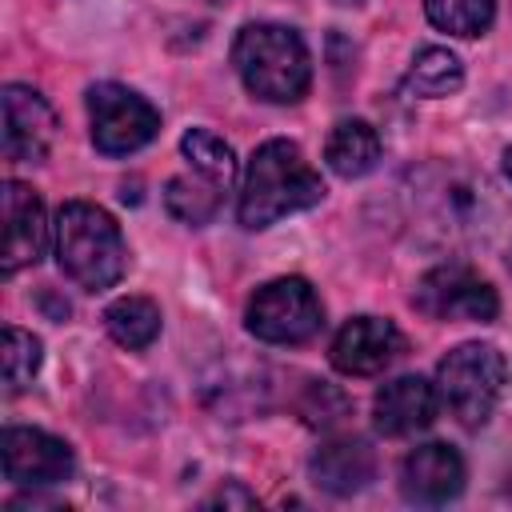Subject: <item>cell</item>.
Returning a JSON list of instances; mask_svg holds the SVG:
<instances>
[{"label":"cell","mask_w":512,"mask_h":512,"mask_svg":"<svg viewBox=\"0 0 512 512\" xmlns=\"http://www.w3.org/2000/svg\"><path fill=\"white\" fill-rule=\"evenodd\" d=\"M324 200L320 172L304 160V152L292 140H268L252 152L240 184L236 216L248 232L268 228L292 212H304Z\"/></svg>","instance_id":"obj_1"},{"label":"cell","mask_w":512,"mask_h":512,"mask_svg":"<svg viewBox=\"0 0 512 512\" xmlns=\"http://www.w3.org/2000/svg\"><path fill=\"white\" fill-rule=\"evenodd\" d=\"M52 252H56L60 272L84 292L112 288L124 276V264H128V248H124L120 224L104 208H96L88 200H68L56 212Z\"/></svg>","instance_id":"obj_2"},{"label":"cell","mask_w":512,"mask_h":512,"mask_svg":"<svg viewBox=\"0 0 512 512\" xmlns=\"http://www.w3.org/2000/svg\"><path fill=\"white\" fill-rule=\"evenodd\" d=\"M244 88L268 104H296L312 84V56L288 24H244L232 44Z\"/></svg>","instance_id":"obj_3"},{"label":"cell","mask_w":512,"mask_h":512,"mask_svg":"<svg viewBox=\"0 0 512 512\" xmlns=\"http://www.w3.org/2000/svg\"><path fill=\"white\" fill-rule=\"evenodd\" d=\"M504 380H508V364H504L500 348L480 344V340H468V344L452 348L436 368L440 404L464 428L488 424V416L496 412V400L504 392Z\"/></svg>","instance_id":"obj_4"},{"label":"cell","mask_w":512,"mask_h":512,"mask_svg":"<svg viewBox=\"0 0 512 512\" xmlns=\"http://www.w3.org/2000/svg\"><path fill=\"white\" fill-rule=\"evenodd\" d=\"M244 320H248V332L264 344H304L320 332L324 308L308 280L280 276L252 292Z\"/></svg>","instance_id":"obj_5"},{"label":"cell","mask_w":512,"mask_h":512,"mask_svg":"<svg viewBox=\"0 0 512 512\" xmlns=\"http://www.w3.org/2000/svg\"><path fill=\"white\" fill-rule=\"evenodd\" d=\"M88 124H92V144L104 156H128L160 132V112L140 92L104 80L88 88Z\"/></svg>","instance_id":"obj_6"},{"label":"cell","mask_w":512,"mask_h":512,"mask_svg":"<svg viewBox=\"0 0 512 512\" xmlns=\"http://www.w3.org/2000/svg\"><path fill=\"white\" fill-rule=\"evenodd\" d=\"M412 304L432 320H472V324H488L500 312L496 288L480 280L468 264H436L432 272H424L416 280Z\"/></svg>","instance_id":"obj_7"},{"label":"cell","mask_w":512,"mask_h":512,"mask_svg":"<svg viewBox=\"0 0 512 512\" xmlns=\"http://www.w3.org/2000/svg\"><path fill=\"white\" fill-rule=\"evenodd\" d=\"M0 464H4V480H12L16 488H48L68 480L76 468L72 448L40 428H4Z\"/></svg>","instance_id":"obj_8"},{"label":"cell","mask_w":512,"mask_h":512,"mask_svg":"<svg viewBox=\"0 0 512 512\" xmlns=\"http://www.w3.org/2000/svg\"><path fill=\"white\" fill-rule=\"evenodd\" d=\"M0 104H4V156L16 160V164L48 160V152L56 144L52 104L28 84H8Z\"/></svg>","instance_id":"obj_9"},{"label":"cell","mask_w":512,"mask_h":512,"mask_svg":"<svg viewBox=\"0 0 512 512\" xmlns=\"http://www.w3.org/2000/svg\"><path fill=\"white\" fill-rule=\"evenodd\" d=\"M4 252H0V272L16 276L24 268H32L44 256L48 244V220H44V204L40 196L20 184V180H4Z\"/></svg>","instance_id":"obj_10"},{"label":"cell","mask_w":512,"mask_h":512,"mask_svg":"<svg viewBox=\"0 0 512 512\" xmlns=\"http://www.w3.org/2000/svg\"><path fill=\"white\" fill-rule=\"evenodd\" d=\"M404 352V336L384 316H352L332 340V364L344 376H376Z\"/></svg>","instance_id":"obj_11"},{"label":"cell","mask_w":512,"mask_h":512,"mask_svg":"<svg viewBox=\"0 0 512 512\" xmlns=\"http://www.w3.org/2000/svg\"><path fill=\"white\" fill-rule=\"evenodd\" d=\"M400 492L412 500V504H448L464 492V460L452 444H420L404 456L400 464Z\"/></svg>","instance_id":"obj_12"},{"label":"cell","mask_w":512,"mask_h":512,"mask_svg":"<svg viewBox=\"0 0 512 512\" xmlns=\"http://www.w3.org/2000/svg\"><path fill=\"white\" fill-rule=\"evenodd\" d=\"M436 412H440V392L424 376H396L372 400V420L376 432L384 436H416L436 420Z\"/></svg>","instance_id":"obj_13"},{"label":"cell","mask_w":512,"mask_h":512,"mask_svg":"<svg viewBox=\"0 0 512 512\" xmlns=\"http://www.w3.org/2000/svg\"><path fill=\"white\" fill-rule=\"evenodd\" d=\"M308 472L312 480L332 492V496H352L360 488H368V480L376 476V456L364 440H352V436H340V440H328L312 452L308 460Z\"/></svg>","instance_id":"obj_14"},{"label":"cell","mask_w":512,"mask_h":512,"mask_svg":"<svg viewBox=\"0 0 512 512\" xmlns=\"http://www.w3.org/2000/svg\"><path fill=\"white\" fill-rule=\"evenodd\" d=\"M324 160L336 176L356 180L380 160V132L368 120H340L324 140Z\"/></svg>","instance_id":"obj_15"},{"label":"cell","mask_w":512,"mask_h":512,"mask_svg":"<svg viewBox=\"0 0 512 512\" xmlns=\"http://www.w3.org/2000/svg\"><path fill=\"white\" fill-rule=\"evenodd\" d=\"M104 328L120 348L140 352L160 336V308L148 296H120L104 308Z\"/></svg>","instance_id":"obj_16"},{"label":"cell","mask_w":512,"mask_h":512,"mask_svg":"<svg viewBox=\"0 0 512 512\" xmlns=\"http://www.w3.org/2000/svg\"><path fill=\"white\" fill-rule=\"evenodd\" d=\"M464 84V64H460V56L456 52H448V48H420L416 56H412V68H408V76H404V88L408 92H416V96H448V92H456Z\"/></svg>","instance_id":"obj_17"},{"label":"cell","mask_w":512,"mask_h":512,"mask_svg":"<svg viewBox=\"0 0 512 512\" xmlns=\"http://www.w3.org/2000/svg\"><path fill=\"white\" fill-rule=\"evenodd\" d=\"M180 152H184V160H188L200 176H208L212 184L228 188V184L236 180V152H232V144H228L224 136H216V132H208V128H188V132L180 136Z\"/></svg>","instance_id":"obj_18"},{"label":"cell","mask_w":512,"mask_h":512,"mask_svg":"<svg viewBox=\"0 0 512 512\" xmlns=\"http://www.w3.org/2000/svg\"><path fill=\"white\" fill-rule=\"evenodd\" d=\"M220 184H212L208 176H200L196 172V180L192 176H172L168 180V188H164V204H168V212L176 216V220H184V224H208L212 216H216V208H220Z\"/></svg>","instance_id":"obj_19"},{"label":"cell","mask_w":512,"mask_h":512,"mask_svg":"<svg viewBox=\"0 0 512 512\" xmlns=\"http://www.w3.org/2000/svg\"><path fill=\"white\" fill-rule=\"evenodd\" d=\"M424 12L440 32L480 36V32H488V24L496 16V4L492 0H424Z\"/></svg>","instance_id":"obj_20"},{"label":"cell","mask_w":512,"mask_h":512,"mask_svg":"<svg viewBox=\"0 0 512 512\" xmlns=\"http://www.w3.org/2000/svg\"><path fill=\"white\" fill-rule=\"evenodd\" d=\"M0 360H4V388L8 392H20L32 384V376L40 372V340L16 324L4 328V348H0Z\"/></svg>","instance_id":"obj_21"},{"label":"cell","mask_w":512,"mask_h":512,"mask_svg":"<svg viewBox=\"0 0 512 512\" xmlns=\"http://www.w3.org/2000/svg\"><path fill=\"white\" fill-rule=\"evenodd\" d=\"M204 504H208V508H216V504H224V508H232V504H240V508H252V504H256V496H252V492H244L240 484H232V488H220L216 496H208Z\"/></svg>","instance_id":"obj_22"},{"label":"cell","mask_w":512,"mask_h":512,"mask_svg":"<svg viewBox=\"0 0 512 512\" xmlns=\"http://www.w3.org/2000/svg\"><path fill=\"white\" fill-rule=\"evenodd\" d=\"M504 176H508V180H512V148H508V152H504Z\"/></svg>","instance_id":"obj_23"},{"label":"cell","mask_w":512,"mask_h":512,"mask_svg":"<svg viewBox=\"0 0 512 512\" xmlns=\"http://www.w3.org/2000/svg\"><path fill=\"white\" fill-rule=\"evenodd\" d=\"M508 268H512V252H508Z\"/></svg>","instance_id":"obj_24"},{"label":"cell","mask_w":512,"mask_h":512,"mask_svg":"<svg viewBox=\"0 0 512 512\" xmlns=\"http://www.w3.org/2000/svg\"><path fill=\"white\" fill-rule=\"evenodd\" d=\"M208 4H224V0H208Z\"/></svg>","instance_id":"obj_25"}]
</instances>
